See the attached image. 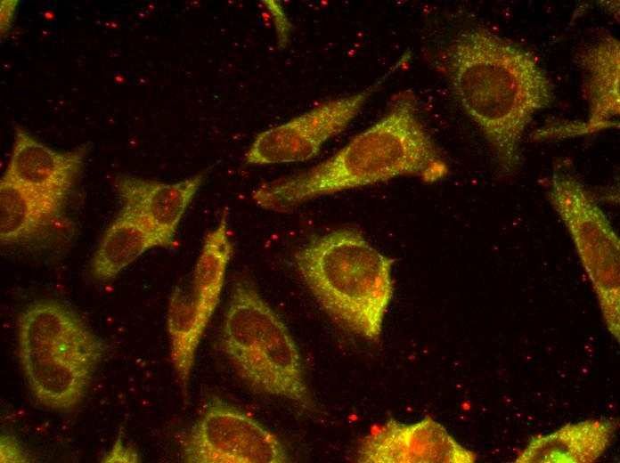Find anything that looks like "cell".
<instances>
[{
	"label": "cell",
	"instance_id": "1",
	"mask_svg": "<svg viewBox=\"0 0 620 463\" xmlns=\"http://www.w3.org/2000/svg\"><path fill=\"white\" fill-rule=\"evenodd\" d=\"M444 68L455 99L483 134L501 174H514L526 128L554 102L553 85L536 57L484 26L470 25L445 47Z\"/></svg>",
	"mask_w": 620,
	"mask_h": 463
},
{
	"label": "cell",
	"instance_id": "2",
	"mask_svg": "<svg viewBox=\"0 0 620 463\" xmlns=\"http://www.w3.org/2000/svg\"><path fill=\"white\" fill-rule=\"evenodd\" d=\"M447 166L423 125L414 93L394 95L380 118L326 160L308 170L261 183L252 193L262 208L287 212L314 199L418 176L435 183Z\"/></svg>",
	"mask_w": 620,
	"mask_h": 463
},
{
	"label": "cell",
	"instance_id": "3",
	"mask_svg": "<svg viewBox=\"0 0 620 463\" xmlns=\"http://www.w3.org/2000/svg\"><path fill=\"white\" fill-rule=\"evenodd\" d=\"M296 268L320 307L340 329L378 343L394 294L395 260L355 229L314 237L294 254Z\"/></svg>",
	"mask_w": 620,
	"mask_h": 463
},
{
	"label": "cell",
	"instance_id": "4",
	"mask_svg": "<svg viewBox=\"0 0 620 463\" xmlns=\"http://www.w3.org/2000/svg\"><path fill=\"white\" fill-rule=\"evenodd\" d=\"M20 362L32 394L43 406L73 410L83 400L107 351L104 341L65 304H30L17 321Z\"/></svg>",
	"mask_w": 620,
	"mask_h": 463
},
{
	"label": "cell",
	"instance_id": "5",
	"mask_svg": "<svg viewBox=\"0 0 620 463\" xmlns=\"http://www.w3.org/2000/svg\"><path fill=\"white\" fill-rule=\"evenodd\" d=\"M220 344L234 370L255 392L287 400L305 412L314 410L296 342L247 277L232 286Z\"/></svg>",
	"mask_w": 620,
	"mask_h": 463
},
{
	"label": "cell",
	"instance_id": "6",
	"mask_svg": "<svg viewBox=\"0 0 620 463\" xmlns=\"http://www.w3.org/2000/svg\"><path fill=\"white\" fill-rule=\"evenodd\" d=\"M547 195L595 290L608 329L619 338L618 236L594 197L572 174L555 171Z\"/></svg>",
	"mask_w": 620,
	"mask_h": 463
},
{
	"label": "cell",
	"instance_id": "7",
	"mask_svg": "<svg viewBox=\"0 0 620 463\" xmlns=\"http://www.w3.org/2000/svg\"><path fill=\"white\" fill-rule=\"evenodd\" d=\"M227 219L224 212L206 234L191 277L174 288L168 301L170 358L185 394L197 348L219 303L232 255Z\"/></svg>",
	"mask_w": 620,
	"mask_h": 463
},
{
	"label": "cell",
	"instance_id": "8",
	"mask_svg": "<svg viewBox=\"0 0 620 463\" xmlns=\"http://www.w3.org/2000/svg\"><path fill=\"white\" fill-rule=\"evenodd\" d=\"M186 463H285L287 451L268 428L247 413L216 398L184 434Z\"/></svg>",
	"mask_w": 620,
	"mask_h": 463
},
{
	"label": "cell",
	"instance_id": "9",
	"mask_svg": "<svg viewBox=\"0 0 620 463\" xmlns=\"http://www.w3.org/2000/svg\"><path fill=\"white\" fill-rule=\"evenodd\" d=\"M406 61L399 59L379 79L347 96L319 103L291 119L258 134L245 153L248 165H274L313 158L330 138L342 133L387 78Z\"/></svg>",
	"mask_w": 620,
	"mask_h": 463
},
{
	"label": "cell",
	"instance_id": "10",
	"mask_svg": "<svg viewBox=\"0 0 620 463\" xmlns=\"http://www.w3.org/2000/svg\"><path fill=\"white\" fill-rule=\"evenodd\" d=\"M360 463H473L477 455L430 416L405 423L389 418L359 443Z\"/></svg>",
	"mask_w": 620,
	"mask_h": 463
},
{
	"label": "cell",
	"instance_id": "11",
	"mask_svg": "<svg viewBox=\"0 0 620 463\" xmlns=\"http://www.w3.org/2000/svg\"><path fill=\"white\" fill-rule=\"evenodd\" d=\"M88 146L58 151L14 126V142L3 176L48 204L64 210L81 173Z\"/></svg>",
	"mask_w": 620,
	"mask_h": 463
},
{
	"label": "cell",
	"instance_id": "12",
	"mask_svg": "<svg viewBox=\"0 0 620 463\" xmlns=\"http://www.w3.org/2000/svg\"><path fill=\"white\" fill-rule=\"evenodd\" d=\"M73 225L65 211L8 178L0 181V242L4 246L53 248L66 243Z\"/></svg>",
	"mask_w": 620,
	"mask_h": 463
},
{
	"label": "cell",
	"instance_id": "13",
	"mask_svg": "<svg viewBox=\"0 0 620 463\" xmlns=\"http://www.w3.org/2000/svg\"><path fill=\"white\" fill-rule=\"evenodd\" d=\"M204 173L175 183H163L118 175L113 182L116 193L126 210L174 245L178 224L200 190Z\"/></svg>",
	"mask_w": 620,
	"mask_h": 463
},
{
	"label": "cell",
	"instance_id": "14",
	"mask_svg": "<svg viewBox=\"0 0 620 463\" xmlns=\"http://www.w3.org/2000/svg\"><path fill=\"white\" fill-rule=\"evenodd\" d=\"M580 61L589 110L585 131L615 126L620 112L619 40L610 34L603 35L581 53Z\"/></svg>",
	"mask_w": 620,
	"mask_h": 463
},
{
	"label": "cell",
	"instance_id": "15",
	"mask_svg": "<svg viewBox=\"0 0 620 463\" xmlns=\"http://www.w3.org/2000/svg\"><path fill=\"white\" fill-rule=\"evenodd\" d=\"M615 424L586 420L533 438L516 462H591L608 446Z\"/></svg>",
	"mask_w": 620,
	"mask_h": 463
},
{
	"label": "cell",
	"instance_id": "16",
	"mask_svg": "<svg viewBox=\"0 0 620 463\" xmlns=\"http://www.w3.org/2000/svg\"><path fill=\"white\" fill-rule=\"evenodd\" d=\"M157 247L168 248L157 232L121 208L94 254L92 274L100 281L113 280L140 256Z\"/></svg>",
	"mask_w": 620,
	"mask_h": 463
},
{
	"label": "cell",
	"instance_id": "17",
	"mask_svg": "<svg viewBox=\"0 0 620 463\" xmlns=\"http://www.w3.org/2000/svg\"><path fill=\"white\" fill-rule=\"evenodd\" d=\"M1 462H29V459L19 441L11 435L1 436Z\"/></svg>",
	"mask_w": 620,
	"mask_h": 463
},
{
	"label": "cell",
	"instance_id": "18",
	"mask_svg": "<svg viewBox=\"0 0 620 463\" xmlns=\"http://www.w3.org/2000/svg\"><path fill=\"white\" fill-rule=\"evenodd\" d=\"M121 433L110 451L102 459V462H139L140 457L132 446L124 445Z\"/></svg>",
	"mask_w": 620,
	"mask_h": 463
},
{
	"label": "cell",
	"instance_id": "19",
	"mask_svg": "<svg viewBox=\"0 0 620 463\" xmlns=\"http://www.w3.org/2000/svg\"><path fill=\"white\" fill-rule=\"evenodd\" d=\"M18 1L4 0L1 1V34L7 33L10 28L13 13Z\"/></svg>",
	"mask_w": 620,
	"mask_h": 463
}]
</instances>
